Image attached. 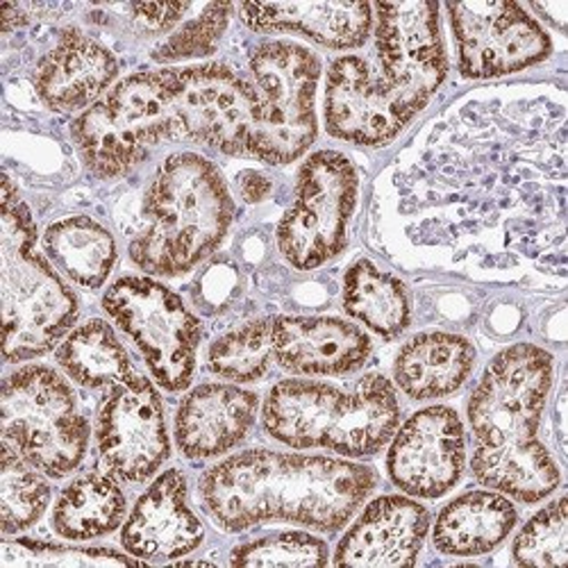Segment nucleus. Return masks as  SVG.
<instances>
[{
    "label": "nucleus",
    "instance_id": "obj_26",
    "mask_svg": "<svg viewBox=\"0 0 568 568\" xmlns=\"http://www.w3.org/2000/svg\"><path fill=\"white\" fill-rule=\"evenodd\" d=\"M344 310L385 339L403 335L412 321L405 284L371 260H359L346 271Z\"/></svg>",
    "mask_w": 568,
    "mask_h": 568
},
{
    "label": "nucleus",
    "instance_id": "obj_6",
    "mask_svg": "<svg viewBox=\"0 0 568 568\" xmlns=\"http://www.w3.org/2000/svg\"><path fill=\"white\" fill-rule=\"evenodd\" d=\"M37 227L14 184H3L0 219V298L6 362H26L55 348L78 318V298L37 251Z\"/></svg>",
    "mask_w": 568,
    "mask_h": 568
},
{
    "label": "nucleus",
    "instance_id": "obj_4",
    "mask_svg": "<svg viewBox=\"0 0 568 568\" xmlns=\"http://www.w3.org/2000/svg\"><path fill=\"white\" fill-rule=\"evenodd\" d=\"M234 219V201L214 162L175 153L153 175L144 196V227L130 260L149 275L178 277L212 255Z\"/></svg>",
    "mask_w": 568,
    "mask_h": 568
},
{
    "label": "nucleus",
    "instance_id": "obj_34",
    "mask_svg": "<svg viewBox=\"0 0 568 568\" xmlns=\"http://www.w3.org/2000/svg\"><path fill=\"white\" fill-rule=\"evenodd\" d=\"M132 14V23L144 34H164L182 21V17L192 10L189 3H132L125 6Z\"/></svg>",
    "mask_w": 568,
    "mask_h": 568
},
{
    "label": "nucleus",
    "instance_id": "obj_23",
    "mask_svg": "<svg viewBox=\"0 0 568 568\" xmlns=\"http://www.w3.org/2000/svg\"><path fill=\"white\" fill-rule=\"evenodd\" d=\"M518 511L500 491H466L437 516L433 544L442 555L478 557L498 548L516 528Z\"/></svg>",
    "mask_w": 568,
    "mask_h": 568
},
{
    "label": "nucleus",
    "instance_id": "obj_21",
    "mask_svg": "<svg viewBox=\"0 0 568 568\" xmlns=\"http://www.w3.org/2000/svg\"><path fill=\"white\" fill-rule=\"evenodd\" d=\"M240 17L246 28L262 34L292 32L329 51H353L366 43L373 28L368 3H242Z\"/></svg>",
    "mask_w": 568,
    "mask_h": 568
},
{
    "label": "nucleus",
    "instance_id": "obj_32",
    "mask_svg": "<svg viewBox=\"0 0 568 568\" xmlns=\"http://www.w3.org/2000/svg\"><path fill=\"white\" fill-rule=\"evenodd\" d=\"M232 566H325L327 544L310 532H275L236 546L230 555Z\"/></svg>",
    "mask_w": 568,
    "mask_h": 568
},
{
    "label": "nucleus",
    "instance_id": "obj_25",
    "mask_svg": "<svg viewBox=\"0 0 568 568\" xmlns=\"http://www.w3.org/2000/svg\"><path fill=\"white\" fill-rule=\"evenodd\" d=\"M43 248L51 262L84 290H99L116 264V242L99 221L69 216L43 234Z\"/></svg>",
    "mask_w": 568,
    "mask_h": 568
},
{
    "label": "nucleus",
    "instance_id": "obj_30",
    "mask_svg": "<svg viewBox=\"0 0 568 568\" xmlns=\"http://www.w3.org/2000/svg\"><path fill=\"white\" fill-rule=\"evenodd\" d=\"M511 559L518 566H566L568 532L564 496L539 509L520 528L511 544Z\"/></svg>",
    "mask_w": 568,
    "mask_h": 568
},
{
    "label": "nucleus",
    "instance_id": "obj_3",
    "mask_svg": "<svg viewBox=\"0 0 568 568\" xmlns=\"http://www.w3.org/2000/svg\"><path fill=\"white\" fill-rule=\"evenodd\" d=\"M555 359L535 344H514L485 368L468 398L470 470L483 487L535 505L559 487V468L537 439Z\"/></svg>",
    "mask_w": 568,
    "mask_h": 568
},
{
    "label": "nucleus",
    "instance_id": "obj_28",
    "mask_svg": "<svg viewBox=\"0 0 568 568\" xmlns=\"http://www.w3.org/2000/svg\"><path fill=\"white\" fill-rule=\"evenodd\" d=\"M271 318H257L221 335L207 351V366L230 383H257L273 359Z\"/></svg>",
    "mask_w": 568,
    "mask_h": 568
},
{
    "label": "nucleus",
    "instance_id": "obj_17",
    "mask_svg": "<svg viewBox=\"0 0 568 568\" xmlns=\"http://www.w3.org/2000/svg\"><path fill=\"white\" fill-rule=\"evenodd\" d=\"M430 530V511L407 496L371 500L335 550V566H414Z\"/></svg>",
    "mask_w": 568,
    "mask_h": 568
},
{
    "label": "nucleus",
    "instance_id": "obj_15",
    "mask_svg": "<svg viewBox=\"0 0 568 568\" xmlns=\"http://www.w3.org/2000/svg\"><path fill=\"white\" fill-rule=\"evenodd\" d=\"M412 114L381 89L371 64L344 55L327 69L325 128L355 146H387L412 123Z\"/></svg>",
    "mask_w": 568,
    "mask_h": 568
},
{
    "label": "nucleus",
    "instance_id": "obj_31",
    "mask_svg": "<svg viewBox=\"0 0 568 568\" xmlns=\"http://www.w3.org/2000/svg\"><path fill=\"white\" fill-rule=\"evenodd\" d=\"M141 559L112 548H80L34 539H14L0 546V568H41V566H134Z\"/></svg>",
    "mask_w": 568,
    "mask_h": 568
},
{
    "label": "nucleus",
    "instance_id": "obj_14",
    "mask_svg": "<svg viewBox=\"0 0 568 568\" xmlns=\"http://www.w3.org/2000/svg\"><path fill=\"white\" fill-rule=\"evenodd\" d=\"M466 466V435L459 414L433 405L412 414L392 437L387 473L392 483L414 498L446 496Z\"/></svg>",
    "mask_w": 568,
    "mask_h": 568
},
{
    "label": "nucleus",
    "instance_id": "obj_19",
    "mask_svg": "<svg viewBox=\"0 0 568 568\" xmlns=\"http://www.w3.org/2000/svg\"><path fill=\"white\" fill-rule=\"evenodd\" d=\"M116 75L119 62L110 49L78 28H67L37 64L34 89L45 108L71 114L99 103Z\"/></svg>",
    "mask_w": 568,
    "mask_h": 568
},
{
    "label": "nucleus",
    "instance_id": "obj_13",
    "mask_svg": "<svg viewBox=\"0 0 568 568\" xmlns=\"http://www.w3.org/2000/svg\"><path fill=\"white\" fill-rule=\"evenodd\" d=\"M99 457L112 478L130 485L151 480L171 455L162 398L146 375L112 387L97 420Z\"/></svg>",
    "mask_w": 568,
    "mask_h": 568
},
{
    "label": "nucleus",
    "instance_id": "obj_35",
    "mask_svg": "<svg viewBox=\"0 0 568 568\" xmlns=\"http://www.w3.org/2000/svg\"><path fill=\"white\" fill-rule=\"evenodd\" d=\"M271 189H273L271 180L260 171H244L240 175V194L251 205L266 201L268 194H271Z\"/></svg>",
    "mask_w": 568,
    "mask_h": 568
},
{
    "label": "nucleus",
    "instance_id": "obj_9",
    "mask_svg": "<svg viewBox=\"0 0 568 568\" xmlns=\"http://www.w3.org/2000/svg\"><path fill=\"white\" fill-rule=\"evenodd\" d=\"M357 192V171L344 153H312L298 171L294 203L275 230L280 255L298 271L318 268L342 255Z\"/></svg>",
    "mask_w": 568,
    "mask_h": 568
},
{
    "label": "nucleus",
    "instance_id": "obj_7",
    "mask_svg": "<svg viewBox=\"0 0 568 568\" xmlns=\"http://www.w3.org/2000/svg\"><path fill=\"white\" fill-rule=\"evenodd\" d=\"M3 444L49 478H67L89 446V423L64 377L30 364L10 373L0 398Z\"/></svg>",
    "mask_w": 568,
    "mask_h": 568
},
{
    "label": "nucleus",
    "instance_id": "obj_1",
    "mask_svg": "<svg viewBox=\"0 0 568 568\" xmlns=\"http://www.w3.org/2000/svg\"><path fill=\"white\" fill-rule=\"evenodd\" d=\"M257 116L255 84L210 62L128 75L75 119L71 134L93 175L119 178L169 139L248 158Z\"/></svg>",
    "mask_w": 568,
    "mask_h": 568
},
{
    "label": "nucleus",
    "instance_id": "obj_16",
    "mask_svg": "<svg viewBox=\"0 0 568 568\" xmlns=\"http://www.w3.org/2000/svg\"><path fill=\"white\" fill-rule=\"evenodd\" d=\"M205 539L201 518L189 507L186 478L169 468L139 496L121 530L128 555L141 561H171L194 552Z\"/></svg>",
    "mask_w": 568,
    "mask_h": 568
},
{
    "label": "nucleus",
    "instance_id": "obj_8",
    "mask_svg": "<svg viewBox=\"0 0 568 568\" xmlns=\"http://www.w3.org/2000/svg\"><path fill=\"white\" fill-rule=\"evenodd\" d=\"M260 97V116L248 158L266 164H292L316 141V84L321 60L294 41H264L251 55Z\"/></svg>",
    "mask_w": 568,
    "mask_h": 568
},
{
    "label": "nucleus",
    "instance_id": "obj_2",
    "mask_svg": "<svg viewBox=\"0 0 568 568\" xmlns=\"http://www.w3.org/2000/svg\"><path fill=\"white\" fill-rule=\"evenodd\" d=\"M375 485V470L364 464L251 448L212 466L199 491L205 511L225 532H246L268 520L337 532Z\"/></svg>",
    "mask_w": 568,
    "mask_h": 568
},
{
    "label": "nucleus",
    "instance_id": "obj_10",
    "mask_svg": "<svg viewBox=\"0 0 568 568\" xmlns=\"http://www.w3.org/2000/svg\"><path fill=\"white\" fill-rule=\"evenodd\" d=\"M103 310L144 355L162 389L192 385L203 325L178 294L153 277L128 275L105 292Z\"/></svg>",
    "mask_w": 568,
    "mask_h": 568
},
{
    "label": "nucleus",
    "instance_id": "obj_24",
    "mask_svg": "<svg viewBox=\"0 0 568 568\" xmlns=\"http://www.w3.org/2000/svg\"><path fill=\"white\" fill-rule=\"evenodd\" d=\"M128 500L110 473H84L58 498L53 528L62 539L91 541L112 535L125 518Z\"/></svg>",
    "mask_w": 568,
    "mask_h": 568
},
{
    "label": "nucleus",
    "instance_id": "obj_33",
    "mask_svg": "<svg viewBox=\"0 0 568 568\" xmlns=\"http://www.w3.org/2000/svg\"><path fill=\"white\" fill-rule=\"evenodd\" d=\"M234 6L232 3H212L201 10L199 17L186 21L175 30L166 41H162L153 51L155 62H180L207 58L216 51L221 37L225 34Z\"/></svg>",
    "mask_w": 568,
    "mask_h": 568
},
{
    "label": "nucleus",
    "instance_id": "obj_22",
    "mask_svg": "<svg viewBox=\"0 0 568 568\" xmlns=\"http://www.w3.org/2000/svg\"><path fill=\"white\" fill-rule=\"evenodd\" d=\"M476 366V348L453 333H423L396 355L394 381L412 400H435L455 394Z\"/></svg>",
    "mask_w": 568,
    "mask_h": 568
},
{
    "label": "nucleus",
    "instance_id": "obj_18",
    "mask_svg": "<svg viewBox=\"0 0 568 568\" xmlns=\"http://www.w3.org/2000/svg\"><path fill=\"white\" fill-rule=\"evenodd\" d=\"M273 359L296 375H346L366 364L371 339L337 316H273Z\"/></svg>",
    "mask_w": 568,
    "mask_h": 568
},
{
    "label": "nucleus",
    "instance_id": "obj_29",
    "mask_svg": "<svg viewBox=\"0 0 568 568\" xmlns=\"http://www.w3.org/2000/svg\"><path fill=\"white\" fill-rule=\"evenodd\" d=\"M51 503V487L37 468L21 459L3 444V468H0V524L6 535L34 526Z\"/></svg>",
    "mask_w": 568,
    "mask_h": 568
},
{
    "label": "nucleus",
    "instance_id": "obj_12",
    "mask_svg": "<svg viewBox=\"0 0 568 568\" xmlns=\"http://www.w3.org/2000/svg\"><path fill=\"white\" fill-rule=\"evenodd\" d=\"M457 43V67L468 80H489L526 71L552 53L548 32L526 8L503 0L448 3Z\"/></svg>",
    "mask_w": 568,
    "mask_h": 568
},
{
    "label": "nucleus",
    "instance_id": "obj_5",
    "mask_svg": "<svg viewBox=\"0 0 568 568\" xmlns=\"http://www.w3.org/2000/svg\"><path fill=\"white\" fill-rule=\"evenodd\" d=\"M268 437L296 448H325L344 457L381 453L400 425L396 387L383 373H368L339 389L314 381L277 383L262 407Z\"/></svg>",
    "mask_w": 568,
    "mask_h": 568
},
{
    "label": "nucleus",
    "instance_id": "obj_20",
    "mask_svg": "<svg viewBox=\"0 0 568 568\" xmlns=\"http://www.w3.org/2000/svg\"><path fill=\"white\" fill-rule=\"evenodd\" d=\"M260 409V396L236 385L207 383L189 392L175 414V444L186 459H212L240 446Z\"/></svg>",
    "mask_w": 568,
    "mask_h": 568
},
{
    "label": "nucleus",
    "instance_id": "obj_11",
    "mask_svg": "<svg viewBox=\"0 0 568 568\" xmlns=\"http://www.w3.org/2000/svg\"><path fill=\"white\" fill-rule=\"evenodd\" d=\"M375 53L377 84L412 116L425 110L448 75L437 3H377Z\"/></svg>",
    "mask_w": 568,
    "mask_h": 568
},
{
    "label": "nucleus",
    "instance_id": "obj_27",
    "mask_svg": "<svg viewBox=\"0 0 568 568\" xmlns=\"http://www.w3.org/2000/svg\"><path fill=\"white\" fill-rule=\"evenodd\" d=\"M55 357L71 381L87 389L114 387L134 375L128 351L110 323L101 318H91L71 329Z\"/></svg>",
    "mask_w": 568,
    "mask_h": 568
}]
</instances>
